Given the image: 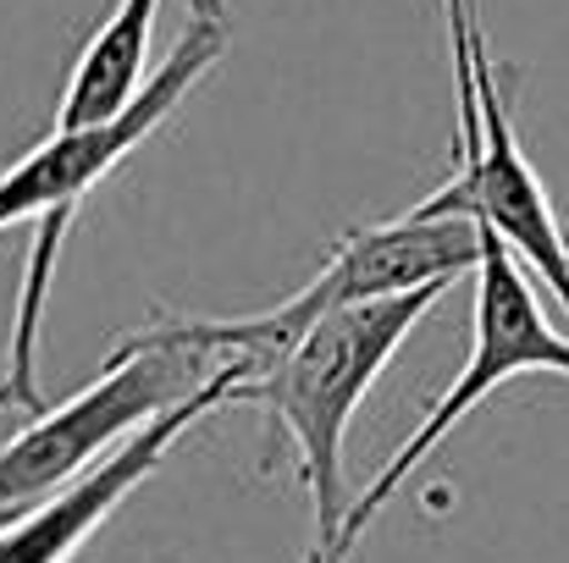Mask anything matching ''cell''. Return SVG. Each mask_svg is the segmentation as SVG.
Here are the masks:
<instances>
[{
    "label": "cell",
    "instance_id": "obj_1",
    "mask_svg": "<svg viewBox=\"0 0 569 563\" xmlns=\"http://www.w3.org/2000/svg\"><path fill=\"white\" fill-rule=\"evenodd\" d=\"M227 39H232L227 0H189L183 39L150 72V83L139 89V100L122 117H111L100 128H56L11 172H0V232L17 227V221H39L33 249H28V271H22V293H17L11 349H6V375H0V409H28V414L50 409L39 398V326H44V299H50L61 238H67L78 204L106 183L183 105V94H193V83L221 61Z\"/></svg>",
    "mask_w": 569,
    "mask_h": 563
},
{
    "label": "cell",
    "instance_id": "obj_2",
    "mask_svg": "<svg viewBox=\"0 0 569 563\" xmlns=\"http://www.w3.org/2000/svg\"><path fill=\"white\" fill-rule=\"evenodd\" d=\"M453 282H426L415 293H387L327 310L282 360L243 386L238 403H260L271 431L293 448L305 497H310V559L305 563H349L343 525H349V492H343V436L366 392L377 386L398 343L431 315V304Z\"/></svg>",
    "mask_w": 569,
    "mask_h": 563
},
{
    "label": "cell",
    "instance_id": "obj_3",
    "mask_svg": "<svg viewBox=\"0 0 569 563\" xmlns=\"http://www.w3.org/2000/svg\"><path fill=\"white\" fill-rule=\"evenodd\" d=\"M476 265H481V221L459 215V210L415 204L403 215L355 227L321 260V271L293 299H282L277 310H260V315H178V310H161L156 326L178 343L216 354V360H254L266 371L327 310L360 304V299H387V293H415L426 282H459V277H476Z\"/></svg>",
    "mask_w": 569,
    "mask_h": 563
},
{
    "label": "cell",
    "instance_id": "obj_4",
    "mask_svg": "<svg viewBox=\"0 0 569 563\" xmlns=\"http://www.w3.org/2000/svg\"><path fill=\"white\" fill-rule=\"evenodd\" d=\"M232 360H216L193 343L167 338L156 321L139 326L111 349V360L89 386H78L67 403L39 409L6 448H0V509H28L89 475L100 459H111L128 436H139L167 409L189 403L193 392Z\"/></svg>",
    "mask_w": 569,
    "mask_h": 563
},
{
    "label": "cell",
    "instance_id": "obj_5",
    "mask_svg": "<svg viewBox=\"0 0 569 563\" xmlns=\"http://www.w3.org/2000/svg\"><path fill=\"white\" fill-rule=\"evenodd\" d=\"M442 6H448L453 94H459V172L420 204L476 215L520 254V265H531V277L569 315V232L542 188V172L531 167L515 133V100L498 83V61L487 50L481 17L470 0H442Z\"/></svg>",
    "mask_w": 569,
    "mask_h": 563
},
{
    "label": "cell",
    "instance_id": "obj_6",
    "mask_svg": "<svg viewBox=\"0 0 569 563\" xmlns=\"http://www.w3.org/2000/svg\"><path fill=\"white\" fill-rule=\"evenodd\" d=\"M526 371H553L569 375V338L548 321V310L537 304L531 277L520 271V254L481 227V265H476V338H470V360L459 381L426 409V420L398 442V453L377 470V481L349 503V525H343V553L355 559L360 536L377 525V514L398 497V486L437 453V442L476 409L487 403L503 381Z\"/></svg>",
    "mask_w": 569,
    "mask_h": 563
},
{
    "label": "cell",
    "instance_id": "obj_7",
    "mask_svg": "<svg viewBox=\"0 0 569 563\" xmlns=\"http://www.w3.org/2000/svg\"><path fill=\"white\" fill-rule=\"evenodd\" d=\"M254 375H260L254 360H232L227 371L210 375L189 403H178V409H167L161 420H150L139 436H128V442H122L111 459H100L89 475H78V481L61 486L56 497L22 509L11 525H0V563H72L78 547L128 503V492L144 486V481L161 470V459L189 436L204 414H216L221 403H238Z\"/></svg>",
    "mask_w": 569,
    "mask_h": 563
},
{
    "label": "cell",
    "instance_id": "obj_8",
    "mask_svg": "<svg viewBox=\"0 0 569 563\" xmlns=\"http://www.w3.org/2000/svg\"><path fill=\"white\" fill-rule=\"evenodd\" d=\"M156 11H161V0H117V11L94 28V39L83 44V56L67 78L56 128H100L139 100V89L150 83L144 56L156 39Z\"/></svg>",
    "mask_w": 569,
    "mask_h": 563
},
{
    "label": "cell",
    "instance_id": "obj_9",
    "mask_svg": "<svg viewBox=\"0 0 569 563\" xmlns=\"http://www.w3.org/2000/svg\"><path fill=\"white\" fill-rule=\"evenodd\" d=\"M28 509H33V503H28ZM17 514H22V509H0V525H11Z\"/></svg>",
    "mask_w": 569,
    "mask_h": 563
}]
</instances>
